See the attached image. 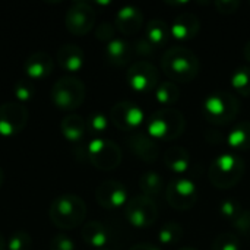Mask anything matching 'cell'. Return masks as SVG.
<instances>
[{
	"label": "cell",
	"mask_w": 250,
	"mask_h": 250,
	"mask_svg": "<svg viewBox=\"0 0 250 250\" xmlns=\"http://www.w3.org/2000/svg\"><path fill=\"white\" fill-rule=\"evenodd\" d=\"M13 92H15V97L19 100V103L32 100V97L35 95L34 81L29 79V78L28 79H19V81H16L15 85H13Z\"/></svg>",
	"instance_id": "f546056e"
},
{
	"label": "cell",
	"mask_w": 250,
	"mask_h": 250,
	"mask_svg": "<svg viewBox=\"0 0 250 250\" xmlns=\"http://www.w3.org/2000/svg\"><path fill=\"white\" fill-rule=\"evenodd\" d=\"M95 201L105 209H119L129 201L127 189L117 180H104L95 189Z\"/></svg>",
	"instance_id": "5bb4252c"
},
{
	"label": "cell",
	"mask_w": 250,
	"mask_h": 250,
	"mask_svg": "<svg viewBox=\"0 0 250 250\" xmlns=\"http://www.w3.org/2000/svg\"><path fill=\"white\" fill-rule=\"evenodd\" d=\"M139 188L142 195L148 198L158 196L164 189V180L160 173L157 171H146L139 177Z\"/></svg>",
	"instance_id": "484cf974"
},
{
	"label": "cell",
	"mask_w": 250,
	"mask_h": 250,
	"mask_svg": "<svg viewBox=\"0 0 250 250\" xmlns=\"http://www.w3.org/2000/svg\"><path fill=\"white\" fill-rule=\"evenodd\" d=\"M180 98V89L179 86L171 82V81H164L160 82L158 86L155 88V100L166 107H170L176 104Z\"/></svg>",
	"instance_id": "83f0119b"
},
{
	"label": "cell",
	"mask_w": 250,
	"mask_h": 250,
	"mask_svg": "<svg viewBox=\"0 0 250 250\" xmlns=\"http://www.w3.org/2000/svg\"><path fill=\"white\" fill-rule=\"evenodd\" d=\"M54 67V59L45 51H35L29 54L23 63L25 73L29 79H42L47 78Z\"/></svg>",
	"instance_id": "ac0fdd59"
},
{
	"label": "cell",
	"mask_w": 250,
	"mask_h": 250,
	"mask_svg": "<svg viewBox=\"0 0 250 250\" xmlns=\"http://www.w3.org/2000/svg\"><path fill=\"white\" fill-rule=\"evenodd\" d=\"M245 170V160L239 154L226 152L218 155L211 163L208 177L217 189H231L243 179Z\"/></svg>",
	"instance_id": "5b68a950"
},
{
	"label": "cell",
	"mask_w": 250,
	"mask_h": 250,
	"mask_svg": "<svg viewBox=\"0 0 250 250\" xmlns=\"http://www.w3.org/2000/svg\"><path fill=\"white\" fill-rule=\"evenodd\" d=\"M111 123L120 130H133L144 125V110L133 101H119L110 110Z\"/></svg>",
	"instance_id": "4fadbf2b"
},
{
	"label": "cell",
	"mask_w": 250,
	"mask_h": 250,
	"mask_svg": "<svg viewBox=\"0 0 250 250\" xmlns=\"http://www.w3.org/2000/svg\"><path fill=\"white\" fill-rule=\"evenodd\" d=\"M227 144L234 151L250 149V122L245 120L236 125L227 135Z\"/></svg>",
	"instance_id": "d4e9b609"
},
{
	"label": "cell",
	"mask_w": 250,
	"mask_h": 250,
	"mask_svg": "<svg viewBox=\"0 0 250 250\" xmlns=\"http://www.w3.org/2000/svg\"><path fill=\"white\" fill-rule=\"evenodd\" d=\"M125 215L133 227L146 229L157 223L158 207L152 198H148L145 195H138L126 202Z\"/></svg>",
	"instance_id": "9c48e42d"
},
{
	"label": "cell",
	"mask_w": 250,
	"mask_h": 250,
	"mask_svg": "<svg viewBox=\"0 0 250 250\" xmlns=\"http://www.w3.org/2000/svg\"><path fill=\"white\" fill-rule=\"evenodd\" d=\"M231 86L233 89L242 95L249 97L250 95V66H240L234 70L231 75Z\"/></svg>",
	"instance_id": "f1b7e54d"
},
{
	"label": "cell",
	"mask_w": 250,
	"mask_h": 250,
	"mask_svg": "<svg viewBox=\"0 0 250 250\" xmlns=\"http://www.w3.org/2000/svg\"><path fill=\"white\" fill-rule=\"evenodd\" d=\"M164 164L171 173L182 176L189 170L192 164V155L183 146H171L164 152Z\"/></svg>",
	"instance_id": "44dd1931"
},
{
	"label": "cell",
	"mask_w": 250,
	"mask_h": 250,
	"mask_svg": "<svg viewBox=\"0 0 250 250\" xmlns=\"http://www.w3.org/2000/svg\"><path fill=\"white\" fill-rule=\"evenodd\" d=\"M98 250H110V249H107V248H103V249H98Z\"/></svg>",
	"instance_id": "f6af8a7d"
},
{
	"label": "cell",
	"mask_w": 250,
	"mask_h": 250,
	"mask_svg": "<svg viewBox=\"0 0 250 250\" xmlns=\"http://www.w3.org/2000/svg\"><path fill=\"white\" fill-rule=\"evenodd\" d=\"M116 34V28L113 23L110 22H101L97 28H95V37L97 40L100 41H105V42H110L111 40H114Z\"/></svg>",
	"instance_id": "8d00e7d4"
},
{
	"label": "cell",
	"mask_w": 250,
	"mask_h": 250,
	"mask_svg": "<svg viewBox=\"0 0 250 250\" xmlns=\"http://www.w3.org/2000/svg\"><path fill=\"white\" fill-rule=\"evenodd\" d=\"M51 101L62 110H76L86 97V88L82 79L76 76H62L51 86Z\"/></svg>",
	"instance_id": "8992f818"
},
{
	"label": "cell",
	"mask_w": 250,
	"mask_h": 250,
	"mask_svg": "<svg viewBox=\"0 0 250 250\" xmlns=\"http://www.w3.org/2000/svg\"><path fill=\"white\" fill-rule=\"evenodd\" d=\"M177 250H198V249H195V248H189V246H185V248H180V249H177Z\"/></svg>",
	"instance_id": "ee69618b"
},
{
	"label": "cell",
	"mask_w": 250,
	"mask_h": 250,
	"mask_svg": "<svg viewBox=\"0 0 250 250\" xmlns=\"http://www.w3.org/2000/svg\"><path fill=\"white\" fill-rule=\"evenodd\" d=\"M31 246H32V239L23 230H18L12 233L7 240V250H31Z\"/></svg>",
	"instance_id": "d6a6232c"
},
{
	"label": "cell",
	"mask_w": 250,
	"mask_h": 250,
	"mask_svg": "<svg viewBox=\"0 0 250 250\" xmlns=\"http://www.w3.org/2000/svg\"><path fill=\"white\" fill-rule=\"evenodd\" d=\"M231 226L237 234L250 236V211H242L240 215L234 221H231Z\"/></svg>",
	"instance_id": "e575fe53"
},
{
	"label": "cell",
	"mask_w": 250,
	"mask_h": 250,
	"mask_svg": "<svg viewBox=\"0 0 250 250\" xmlns=\"http://www.w3.org/2000/svg\"><path fill=\"white\" fill-rule=\"evenodd\" d=\"M95 10L94 7L83 0L73 1L64 15V25L67 31L73 35H85L95 25Z\"/></svg>",
	"instance_id": "30bf717a"
},
{
	"label": "cell",
	"mask_w": 250,
	"mask_h": 250,
	"mask_svg": "<svg viewBox=\"0 0 250 250\" xmlns=\"http://www.w3.org/2000/svg\"><path fill=\"white\" fill-rule=\"evenodd\" d=\"M186 119L183 113L173 107H164L154 111L146 120V133L155 141H174L183 135Z\"/></svg>",
	"instance_id": "3957f363"
},
{
	"label": "cell",
	"mask_w": 250,
	"mask_h": 250,
	"mask_svg": "<svg viewBox=\"0 0 250 250\" xmlns=\"http://www.w3.org/2000/svg\"><path fill=\"white\" fill-rule=\"evenodd\" d=\"M3 182H4V173H3V168L0 167V188L3 186Z\"/></svg>",
	"instance_id": "7bdbcfd3"
},
{
	"label": "cell",
	"mask_w": 250,
	"mask_h": 250,
	"mask_svg": "<svg viewBox=\"0 0 250 250\" xmlns=\"http://www.w3.org/2000/svg\"><path fill=\"white\" fill-rule=\"evenodd\" d=\"M7 249V242L4 240V236L0 233V250H6Z\"/></svg>",
	"instance_id": "b9f144b4"
},
{
	"label": "cell",
	"mask_w": 250,
	"mask_h": 250,
	"mask_svg": "<svg viewBox=\"0 0 250 250\" xmlns=\"http://www.w3.org/2000/svg\"><path fill=\"white\" fill-rule=\"evenodd\" d=\"M86 129V120L79 114H67L60 122V132L69 142L82 141Z\"/></svg>",
	"instance_id": "cb8c5ba5"
},
{
	"label": "cell",
	"mask_w": 250,
	"mask_h": 250,
	"mask_svg": "<svg viewBox=\"0 0 250 250\" xmlns=\"http://www.w3.org/2000/svg\"><path fill=\"white\" fill-rule=\"evenodd\" d=\"M133 50H135L139 56H151V54L155 51V48L149 44V41H148L145 37H144V38H139V40L135 42Z\"/></svg>",
	"instance_id": "f35d334b"
},
{
	"label": "cell",
	"mask_w": 250,
	"mask_h": 250,
	"mask_svg": "<svg viewBox=\"0 0 250 250\" xmlns=\"http://www.w3.org/2000/svg\"><path fill=\"white\" fill-rule=\"evenodd\" d=\"M183 237V227L177 221H168L158 231V243L161 246H176Z\"/></svg>",
	"instance_id": "4316f807"
},
{
	"label": "cell",
	"mask_w": 250,
	"mask_h": 250,
	"mask_svg": "<svg viewBox=\"0 0 250 250\" xmlns=\"http://www.w3.org/2000/svg\"><path fill=\"white\" fill-rule=\"evenodd\" d=\"M48 249L50 250H75V242H73L69 236H66V234H63V233H60V234H56V236L50 240V246H48Z\"/></svg>",
	"instance_id": "d590c367"
},
{
	"label": "cell",
	"mask_w": 250,
	"mask_h": 250,
	"mask_svg": "<svg viewBox=\"0 0 250 250\" xmlns=\"http://www.w3.org/2000/svg\"><path fill=\"white\" fill-rule=\"evenodd\" d=\"M126 79L129 86L139 94L155 91L160 83V75L157 72V67L148 60L135 62L127 69Z\"/></svg>",
	"instance_id": "8fae6325"
},
{
	"label": "cell",
	"mask_w": 250,
	"mask_h": 250,
	"mask_svg": "<svg viewBox=\"0 0 250 250\" xmlns=\"http://www.w3.org/2000/svg\"><path fill=\"white\" fill-rule=\"evenodd\" d=\"M133 56V47L123 38H114L107 42L105 47V59L110 64L116 67L126 66Z\"/></svg>",
	"instance_id": "ffe728a7"
},
{
	"label": "cell",
	"mask_w": 250,
	"mask_h": 250,
	"mask_svg": "<svg viewBox=\"0 0 250 250\" xmlns=\"http://www.w3.org/2000/svg\"><path fill=\"white\" fill-rule=\"evenodd\" d=\"M198 188L195 182L185 176H177L170 180L166 198L168 205L176 211H188L198 202Z\"/></svg>",
	"instance_id": "ba28073f"
},
{
	"label": "cell",
	"mask_w": 250,
	"mask_h": 250,
	"mask_svg": "<svg viewBox=\"0 0 250 250\" xmlns=\"http://www.w3.org/2000/svg\"><path fill=\"white\" fill-rule=\"evenodd\" d=\"M242 243L237 234L234 233H223L220 234L214 243H212V250H240Z\"/></svg>",
	"instance_id": "4dcf8cb0"
},
{
	"label": "cell",
	"mask_w": 250,
	"mask_h": 250,
	"mask_svg": "<svg viewBox=\"0 0 250 250\" xmlns=\"http://www.w3.org/2000/svg\"><path fill=\"white\" fill-rule=\"evenodd\" d=\"M29 113L22 103L7 101L0 105V135L13 136L21 133L28 123Z\"/></svg>",
	"instance_id": "7c38bea8"
},
{
	"label": "cell",
	"mask_w": 250,
	"mask_h": 250,
	"mask_svg": "<svg viewBox=\"0 0 250 250\" xmlns=\"http://www.w3.org/2000/svg\"><path fill=\"white\" fill-rule=\"evenodd\" d=\"M126 144L132 154L145 163H154L158 158L160 146L148 133H133L126 139Z\"/></svg>",
	"instance_id": "9a60e30c"
},
{
	"label": "cell",
	"mask_w": 250,
	"mask_h": 250,
	"mask_svg": "<svg viewBox=\"0 0 250 250\" xmlns=\"http://www.w3.org/2000/svg\"><path fill=\"white\" fill-rule=\"evenodd\" d=\"M51 223L60 230H72L81 226L86 218V204L73 193L57 196L48 209Z\"/></svg>",
	"instance_id": "7a4b0ae2"
},
{
	"label": "cell",
	"mask_w": 250,
	"mask_h": 250,
	"mask_svg": "<svg viewBox=\"0 0 250 250\" xmlns=\"http://www.w3.org/2000/svg\"><path fill=\"white\" fill-rule=\"evenodd\" d=\"M199 29H201V21L192 12H183L177 15L173 23L170 25L171 35L180 41H189L195 38Z\"/></svg>",
	"instance_id": "e0dca14e"
},
{
	"label": "cell",
	"mask_w": 250,
	"mask_h": 250,
	"mask_svg": "<svg viewBox=\"0 0 250 250\" xmlns=\"http://www.w3.org/2000/svg\"><path fill=\"white\" fill-rule=\"evenodd\" d=\"M161 69L171 82H192L201 69L199 57L186 47H171L161 57Z\"/></svg>",
	"instance_id": "6da1fadb"
},
{
	"label": "cell",
	"mask_w": 250,
	"mask_h": 250,
	"mask_svg": "<svg viewBox=\"0 0 250 250\" xmlns=\"http://www.w3.org/2000/svg\"><path fill=\"white\" fill-rule=\"evenodd\" d=\"M217 10L223 15H231L240 7V1L237 0H218L214 3Z\"/></svg>",
	"instance_id": "74e56055"
},
{
	"label": "cell",
	"mask_w": 250,
	"mask_h": 250,
	"mask_svg": "<svg viewBox=\"0 0 250 250\" xmlns=\"http://www.w3.org/2000/svg\"><path fill=\"white\" fill-rule=\"evenodd\" d=\"M243 54H245V59L250 63V41L246 42V45H245V48H243Z\"/></svg>",
	"instance_id": "60d3db41"
},
{
	"label": "cell",
	"mask_w": 250,
	"mask_h": 250,
	"mask_svg": "<svg viewBox=\"0 0 250 250\" xmlns=\"http://www.w3.org/2000/svg\"><path fill=\"white\" fill-rule=\"evenodd\" d=\"M81 236L83 239V242L95 249H103L107 246L108 240H110V233L107 230V227L100 223V221H88L83 224Z\"/></svg>",
	"instance_id": "7402d4cb"
},
{
	"label": "cell",
	"mask_w": 250,
	"mask_h": 250,
	"mask_svg": "<svg viewBox=\"0 0 250 250\" xmlns=\"http://www.w3.org/2000/svg\"><path fill=\"white\" fill-rule=\"evenodd\" d=\"M129 250H161L158 246L151 245V243H138L135 246H132Z\"/></svg>",
	"instance_id": "ab89813d"
},
{
	"label": "cell",
	"mask_w": 250,
	"mask_h": 250,
	"mask_svg": "<svg viewBox=\"0 0 250 250\" xmlns=\"http://www.w3.org/2000/svg\"><path fill=\"white\" fill-rule=\"evenodd\" d=\"M145 38L155 50L166 47L171 38L170 25L163 19H151L145 28Z\"/></svg>",
	"instance_id": "603a6c76"
},
{
	"label": "cell",
	"mask_w": 250,
	"mask_h": 250,
	"mask_svg": "<svg viewBox=\"0 0 250 250\" xmlns=\"http://www.w3.org/2000/svg\"><path fill=\"white\" fill-rule=\"evenodd\" d=\"M56 59L62 69L67 72H78L83 66L85 54H83V50L78 44L69 42V44H63L62 47H59L56 53Z\"/></svg>",
	"instance_id": "d6986e66"
},
{
	"label": "cell",
	"mask_w": 250,
	"mask_h": 250,
	"mask_svg": "<svg viewBox=\"0 0 250 250\" xmlns=\"http://www.w3.org/2000/svg\"><path fill=\"white\" fill-rule=\"evenodd\" d=\"M86 127L92 133H103L108 127V117L103 113H92L86 120Z\"/></svg>",
	"instance_id": "836d02e7"
},
{
	"label": "cell",
	"mask_w": 250,
	"mask_h": 250,
	"mask_svg": "<svg viewBox=\"0 0 250 250\" xmlns=\"http://www.w3.org/2000/svg\"><path fill=\"white\" fill-rule=\"evenodd\" d=\"M240 113L239 98L227 91L211 92L202 103L204 119L214 126H226L231 123Z\"/></svg>",
	"instance_id": "277c9868"
},
{
	"label": "cell",
	"mask_w": 250,
	"mask_h": 250,
	"mask_svg": "<svg viewBox=\"0 0 250 250\" xmlns=\"http://www.w3.org/2000/svg\"><path fill=\"white\" fill-rule=\"evenodd\" d=\"M86 157L89 163L103 171H111L117 168L123 160L122 151L111 139L95 138L86 146Z\"/></svg>",
	"instance_id": "52a82bcc"
},
{
	"label": "cell",
	"mask_w": 250,
	"mask_h": 250,
	"mask_svg": "<svg viewBox=\"0 0 250 250\" xmlns=\"http://www.w3.org/2000/svg\"><path fill=\"white\" fill-rule=\"evenodd\" d=\"M242 211H243V209H242V204H240L237 199H234V198L224 199V201L220 204V207H218L220 215H221L223 218L229 220V221H234V220L240 215Z\"/></svg>",
	"instance_id": "1f68e13d"
},
{
	"label": "cell",
	"mask_w": 250,
	"mask_h": 250,
	"mask_svg": "<svg viewBox=\"0 0 250 250\" xmlns=\"http://www.w3.org/2000/svg\"><path fill=\"white\" fill-rule=\"evenodd\" d=\"M116 28L125 35L136 34L144 25V13L138 6L126 4L120 7L114 18Z\"/></svg>",
	"instance_id": "2e32d148"
}]
</instances>
